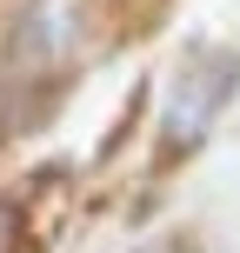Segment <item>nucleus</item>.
Instances as JSON below:
<instances>
[{
  "mask_svg": "<svg viewBox=\"0 0 240 253\" xmlns=\"http://www.w3.org/2000/svg\"><path fill=\"white\" fill-rule=\"evenodd\" d=\"M227 80H234V60H207V67H193L187 74V87H180V114H174V126H180V140H193L200 133V120L214 114V100L227 93Z\"/></svg>",
  "mask_w": 240,
  "mask_h": 253,
  "instance_id": "f257e3e1",
  "label": "nucleus"
},
{
  "mask_svg": "<svg viewBox=\"0 0 240 253\" xmlns=\"http://www.w3.org/2000/svg\"><path fill=\"white\" fill-rule=\"evenodd\" d=\"M0 247H7V213H0Z\"/></svg>",
  "mask_w": 240,
  "mask_h": 253,
  "instance_id": "f03ea898",
  "label": "nucleus"
}]
</instances>
